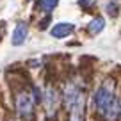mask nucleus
Instances as JSON below:
<instances>
[{"label":"nucleus","instance_id":"obj_1","mask_svg":"<svg viewBox=\"0 0 121 121\" xmlns=\"http://www.w3.org/2000/svg\"><path fill=\"white\" fill-rule=\"evenodd\" d=\"M64 105L68 109L69 121H84L86 117V96L78 86L69 82L64 89Z\"/></svg>","mask_w":121,"mask_h":121},{"label":"nucleus","instance_id":"obj_2","mask_svg":"<svg viewBox=\"0 0 121 121\" xmlns=\"http://www.w3.org/2000/svg\"><path fill=\"white\" fill-rule=\"evenodd\" d=\"M116 100H117V96H116V93H114L112 80L103 82L102 86L98 87L96 95H95V107H96V110H98V114L103 116V114L107 112V109H109Z\"/></svg>","mask_w":121,"mask_h":121},{"label":"nucleus","instance_id":"obj_3","mask_svg":"<svg viewBox=\"0 0 121 121\" xmlns=\"http://www.w3.org/2000/svg\"><path fill=\"white\" fill-rule=\"evenodd\" d=\"M16 110H18L20 117L25 121L32 119V114H34V100L30 98L29 93L22 91L16 95Z\"/></svg>","mask_w":121,"mask_h":121},{"label":"nucleus","instance_id":"obj_4","mask_svg":"<svg viewBox=\"0 0 121 121\" xmlns=\"http://www.w3.org/2000/svg\"><path fill=\"white\" fill-rule=\"evenodd\" d=\"M45 107H46V114H48L50 117L55 116L57 112V105H59V96H57V91L53 89V87H48V89L45 91Z\"/></svg>","mask_w":121,"mask_h":121},{"label":"nucleus","instance_id":"obj_5","mask_svg":"<svg viewBox=\"0 0 121 121\" xmlns=\"http://www.w3.org/2000/svg\"><path fill=\"white\" fill-rule=\"evenodd\" d=\"M27 32H29V29H27L25 23H18L14 29V32H13V45L14 46H20L25 43L27 39Z\"/></svg>","mask_w":121,"mask_h":121},{"label":"nucleus","instance_id":"obj_6","mask_svg":"<svg viewBox=\"0 0 121 121\" xmlns=\"http://www.w3.org/2000/svg\"><path fill=\"white\" fill-rule=\"evenodd\" d=\"M73 30H75V27H73L71 23H57V25L50 30V34H52L53 38H66V36L71 34Z\"/></svg>","mask_w":121,"mask_h":121},{"label":"nucleus","instance_id":"obj_7","mask_svg":"<svg viewBox=\"0 0 121 121\" xmlns=\"http://www.w3.org/2000/svg\"><path fill=\"white\" fill-rule=\"evenodd\" d=\"M103 27H105V20L103 18H95L89 23V32L91 34H98V32L103 30Z\"/></svg>","mask_w":121,"mask_h":121},{"label":"nucleus","instance_id":"obj_8","mask_svg":"<svg viewBox=\"0 0 121 121\" xmlns=\"http://www.w3.org/2000/svg\"><path fill=\"white\" fill-rule=\"evenodd\" d=\"M57 2H59V0H41V7L45 9L46 13H50V11H53V7L57 5Z\"/></svg>","mask_w":121,"mask_h":121},{"label":"nucleus","instance_id":"obj_9","mask_svg":"<svg viewBox=\"0 0 121 121\" xmlns=\"http://www.w3.org/2000/svg\"><path fill=\"white\" fill-rule=\"evenodd\" d=\"M107 9H109V14H110V16H116V13H117V11H116V9H117V5L114 4V2L107 5Z\"/></svg>","mask_w":121,"mask_h":121},{"label":"nucleus","instance_id":"obj_10","mask_svg":"<svg viewBox=\"0 0 121 121\" xmlns=\"http://www.w3.org/2000/svg\"><path fill=\"white\" fill-rule=\"evenodd\" d=\"M78 2H80V5H84V7H89V5H93L95 0H78Z\"/></svg>","mask_w":121,"mask_h":121}]
</instances>
